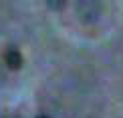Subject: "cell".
<instances>
[{"mask_svg":"<svg viewBox=\"0 0 123 118\" xmlns=\"http://www.w3.org/2000/svg\"><path fill=\"white\" fill-rule=\"evenodd\" d=\"M77 12L83 22H95L99 18V12H101V4L99 2H93V0H83V2L77 4Z\"/></svg>","mask_w":123,"mask_h":118,"instance_id":"1","label":"cell"},{"mask_svg":"<svg viewBox=\"0 0 123 118\" xmlns=\"http://www.w3.org/2000/svg\"><path fill=\"white\" fill-rule=\"evenodd\" d=\"M4 60H6V66L12 68V70H16V68L22 66V56H20V52L16 48H8L6 54H4Z\"/></svg>","mask_w":123,"mask_h":118,"instance_id":"2","label":"cell"},{"mask_svg":"<svg viewBox=\"0 0 123 118\" xmlns=\"http://www.w3.org/2000/svg\"><path fill=\"white\" fill-rule=\"evenodd\" d=\"M38 118H49V116H44V114H40V116H38Z\"/></svg>","mask_w":123,"mask_h":118,"instance_id":"3","label":"cell"}]
</instances>
